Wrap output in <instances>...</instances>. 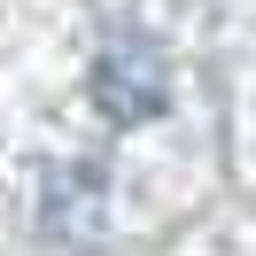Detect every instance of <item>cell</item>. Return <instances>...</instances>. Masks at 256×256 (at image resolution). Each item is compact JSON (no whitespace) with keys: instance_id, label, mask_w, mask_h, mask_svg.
<instances>
[{"instance_id":"1","label":"cell","mask_w":256,"mask_h":256,"mask_svg":"<svg viewBox=\"0 0 256 256\" xmlns=\"http://www.w3.org/2000/svg\"><path fill=\"white\" fill-rule=\"evenodd\" d=\"M94 101H101V116H116V124H148V116H163V101H171L163 47L140 39V32H116L109 47L94 54Z\"/></svg>"}]
</instances>
